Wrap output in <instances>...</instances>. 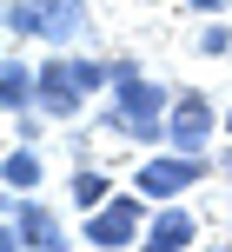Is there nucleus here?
Instances as JSON below:
<instances>
[{
	"label": "nucleus",
	"instance_id": "1",
	"mask_svg": "<svg viewBox=\"0 0 232 252\" xmlns=\"http://www.w3.org/2000/svg\"><path fill=\"white\" fill-rule=\"evenodd\" d=\"M166 113H173V93L153 73H140L133 60H119L113 93L100 106V126L119 133V139H140V146H166Z\"/></svg>",
	"mask_w": 232,
	"mask_h": 252
},
{
	"label": "nucleus",
	"instance_id": "2",
	"mask_svg": "<svg viewBox=\"0 0 232 252\" xmlns=\"http://www.w3.org/2000/svg\"><path fill=\"white\" fill-rule=\"evenodd\" d=\"M206 173H212L206 153H173V146L159 153V146H153L140 166H133V192H146L153 206H173V199H186V192H193Z\"/></svg>",
	"mask_w": 232,
	"mask_h": 252
},
{
	"label": "nucleus",
	"instance_id": "3",
	"mask_svg": "<svg viewBox=\"0 0 232 252\" xmlns=\"http://www.w3.org/2000/svg\"><path fill=\"white\" fill-rule=\"evenodd\" d=\"M146 192H113L106 206H93L87 213V226H80V239H87L93 252H133L146 239Z\"/></svg>",
	"mask_w": 232,
	"mask_h": 252
},
{
	"label": "nucleus",
	"instance_id": "4",
	"mask_svg": "<svg viewBox=\"0 0 232 252\" xmlns=\"http://www.w3.org/2000/svg\"><path fill=\"white\" fill-rule=\"evenodd\" d=\"M212 133H226V113L199 87H179V93H173V113H166V146L173 153H206Z\"/></svg>",
	"mask_w": 232,
	"mask_h": 252
},
{
	"label": "nucleus",
	"instance_id": "5",
	"mask_svg": "<svg viewBox=\"0 0 232 252\" xmlns=\"http://www.w3.org/2000/svg\"><path fill=\"white\" fill-rule=\"evenodd\" d=\"M0 219L27 239V252H73V232H60L53 206L33 199V192H7V213H0Z\"/></svg>",
	"mask_w": 232,
	"mask_h": 252
},
{
	"label": "nucleus",
	"instance_id": "6",
	"mask_svg": "<svg viewBox=\"0 0 232 252\" xmlns=\"http://www.w3.org/2000/svg\"><path fill=\"white\" fill-rule=\"evenodd\" d=\"M87 80H80V60L73 53H47V66H40V113L47 120H80V106H87Z\"/></svg>",
	"mask_w": 232,
	"mask_h": 252
},
{
	"label": "nucleus",
	"instance_id": "7",
	"mask_svg": "<svg viewBox=\"0 0 232 252\" xmlns=\"http://www.w3.org/2000/svg\"><path fill=\"white\" fill-rule=\"evenodd\" d=\"M33 7H40V40H47V47H73V40L93 27L87 0H33Z\"/></svg>",
	"mask_w": 232,
	"mask_h": 252
},
{
	"label": "nucleus",
	"instance_id": "8",
	"mask_svg": "<svg viewBox=\"0 0 232 252\" xmlns=\"http://www.w3.org/2000/svg\"><path fill=\"white\" fill-rule=\"evenodd\" d=\"M0 106H7V113L40 106V66H27L20 53H13V60H0Z\"/></svg>",
	"mask_w": 232,
	"mask_h": 252
},
{
	"label": "nucleus",
	"instance_id": "9",
	"mask_svg": "<svg viewBox=\"0 0 232 252\" xmlns=\"http://www.w3.org/2000/svg\"><path fill=\"white\" fill-rule=\"evenodd\" d=\"M66 192H73V206H80V213H93V206H106V199H113V179H106L100 173V166H73V173H66Z\"/></svg>",
	"mask_w": 232,
	"mask_h": 252
},
{
	"label": "nucleus",
	"instance_id": "10",
	"mask_svg": "<svg viewBox=\"0 0 232 252\" xmlns=\"http://www.w3.org/2000/svg\"><path fill=\"white\" fill-rule=\"evenodd\" d=\"M199 232H206V226H199V219L186 213L179 199H173V206H159V213H153V239H166V246H186V252H193V239H199Z\"/></svg>",
	"mask_w": 232,
	"mask_h": 252
},
{
	"label": "nucleus",
	"instance_id": "11",
	"mask_svg": "<svg viewBox=\"0 0 232 252\" xmlns=\"http://www.w3.org/2000/svg\"><path fill=\"white\" fill-rule=\"evenodd\" d=\"M0 179H7V192H33L40 179H47V166H40L33 146H13L7 159H0Z\"/></svg>",
	"mask_w": 232,
	"mask_h": 252
},
{
	"label": "nucleus",
	"instance_id": "12",
	"mask_svg": "<svg viewBox=\"0 0 232 252\" xmlns=\"http://www.w3.org/2000/svg\"><path fill=\"white\" fill-rule=\"evenodd\" d=\"M7 33L13 40H40V7L33 0H7Z\"/></svg>",
	"mask_w": 232,
	"mask_h": 252
},
{
	"label": "nucleus",
	"instance_id": "13",
	"mask_svg": "<svg viewBox=\"0 0 232 252\" xmlns=\"http://www.w3.org/2000/svg\"><path fill=\"white\" fill-rule=\"evenodd\" d=\"M47 113H40V106H27V113H7V126H13V146H33L40 133H47V126H40Z\"/></svg>",
	"mask_w": 232,
	"mask_h": 252
},
{
	"label": "nucleus",
	"instance_id": "14",
	"mask_svg": "<svg viewBox=\"0 0 232 252\" xmlns=\"http://www.w3.org/2000/svg\"><path fill=\"white\" fill-rule=\"evenodd\" d=\"M199 53H212V60L232 53V27H226V20H206V27H199Z\"/></svg>",
	"mask_w": 232,
	"mask_h": 252
},
{
	"label": "nucleus",
	"instance_id": "15",
	"mask_svg": "<svg viewBox=\"0 0 232 252\" xmlns=\"http://www.w3.org/2000/svg\"><path fill=\"white\" fill-rule=\"evenodd\" d=\"M133 252H186V246H166V239H153V232H146V239L133 246Z\"/></svg>",
	"mask_w": 232,
	"mask_h": 252
},
{
	"label": "nucleus",
	"instance_id": "16",
	"mask_svg": "<svg viewBox=\"0 0 232 252\" xmlns=\"http://www.w3.org/2000/svg\"><path fill=\"white\" fill-rule=\"evenodd\" d=\"M193 13H226V0H186Z\"/></svg>",
	"mask_w": 232,
	"mask_h": 252
},
{
	"label": "nucleus",
	"instance_id": "17",
	"mask_svg": "<svg viewBox=\"0 0 232 252\" xmlns=\"http://www.w3.org/2000/svg\"><path fill=\"white\" fill-rule=\"evenodd\" d=\"M219 173H226V179H232V146H226V153H219Z\"/></svg>",
	"mask_w": 232,
	"mask_h": 252
},
{
	"label": "nucleus",
	"instance_id": "18",
	"mask_svg": "<svg viewBox=\"0 0 232 252\" xmlns=\"http://www.w3.org/2000/svg\"><path fill=\"white\" fill-rule=\"evenodd\" d=\"M206 252H232V246H226V239H219V246H206Z\"/></svg>",
	"mask_w": 232,
	"mask_h": 252
},
{
	"label": "nucleus",
	"instance_id": "19",
	"mask_svg": "<svg viewBox=\"0 0 232 252\" xmlns=\"http://www.w3.org/2000/svg\"><path fill=\"white\" fill-rule=\"evenodd\" d=\"M226 133H232V106H226Z\"/></svg>",
	"mask_w": 232,
	"mask_h": 252
}]
</instances>
